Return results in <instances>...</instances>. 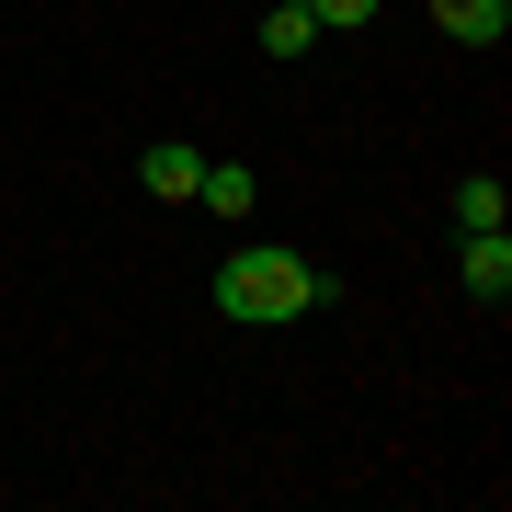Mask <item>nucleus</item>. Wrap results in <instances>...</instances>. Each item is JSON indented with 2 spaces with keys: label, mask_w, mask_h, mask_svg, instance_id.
Listing matches in <instances>:
<instances>
[{
  "label": "nucleus",
  "mask_w": 512,
  "mask_h": 512,
  "mask_svg": "<svg viewBox=\"0 0 512 512\" xmlns=\"http://www.w3.org/2000/svg\"><path fill=\"white\" fill-rule=\"evenodd\" d=\"M308 12H319V35H342V23H376L387 0H308Z\"/></svg>",
  "instance_id": "nucleus-8"
},
{
  "label": "nucleus",
  "mask_w": 512,
  "mask_h": 512,
  "mask_svg": "<svg viewBox=\"0 0 512 512\" xmlns=\"http://www.w3.org/2000/svg\"><path fill=\"white\" fill-rule=\"evenodd\" d=\"M330 285L308 251H228L217 262V319H239V330H274V319H308V308H330Z\"/></svg>",
  "instance_id": "nucleus-1"
},
{
  "label": "nucleus",
  "mask_w": 512,
  "mask_h": 512,
  "mask_svg": "<svg viewBox=\"0 0 512 512\" xmlns=\"http://www.w3.org/2000/svg\"><path fill=\"white\" fill-rule=\"evenodd\" d=\"M433 23H444L456 46H501V35H512V0H433Z\"/></svg>",
  "instance_id": "nucleus-4"
},
{
  "label": "nucleus",
  "mask_w": 512,
  "mask_h": 512,
  "mask_svg": "<svg viewBox=\"0 0 512 512\" xmlns=\"http://www.w3.org/2000/svg\"><path fill=\"white\" fill-rule=\"evenodd\" d=\"M456 285H467V296H490V308H501V296H512V239H501V228H478V239H467V262H456Z\"/></svg>",
  "instance_id": "nucleus-3"
},
{
  "label": "nucleus",
  "mask_w": 512,
  "mask_h": 512,
  "mask_svg": "<svg viewBox=\"0 0 512 512\" xmlns=\"http://www.w3.org/2000/svg\"><path fill=\"white\" fill-rule=\"evenodd\" d=\"M319 46V12L308 0H274V12H262V57H308Z\"/></svg>",
  "instance_id": "nucleus-6"
},
{
  "label": "nucleus",
  "mask_w": 512,
  "mask_h": 512,
  "mask_svg": "<svg viewBox=\"0 0 512 512\" xmlns=\"http://www.w3.org/2000/svg\"><path fill=\"white\" fill-rule=\"evenodd\" d=\"M501 217H512V194L490 183V171H467V183H456V228L478 239V228H501Z\"/></svg>",
  "instance_id": "nucleus-7"
},
{
  "label": "nucleus",
  "mask_w": 512,
  "mask_h": 512,
  "mask_svg": "<svg viewBox=\"0 0 512 512\" xmlns=\"http://www.w3.org/2000/svg\"><path fill=\"white\" fill-rule=\"evenodd\" d=\"M194 171H205V148H183V137H148V148H137V183H148V194H171V205L194 194Z\"/></svg>",
  "instance_id": "nucleus-2"
},
{
  "label": "nucleus",
  "mask_w": 512,
  "mask_h": 512,
  "mask_svg": "<svg viewBox=\"0 0 512 512\" xmlns=\"http://www.w3.org/2000/svg\"><path fill=\"white\" fill-rule=\"evenodd\" d=\"M251 194H262L251 160H205V171H194V205H217V217H251Z\"/></svg>",
  "instance_id": "nucleus-5"
}]
</instances>
